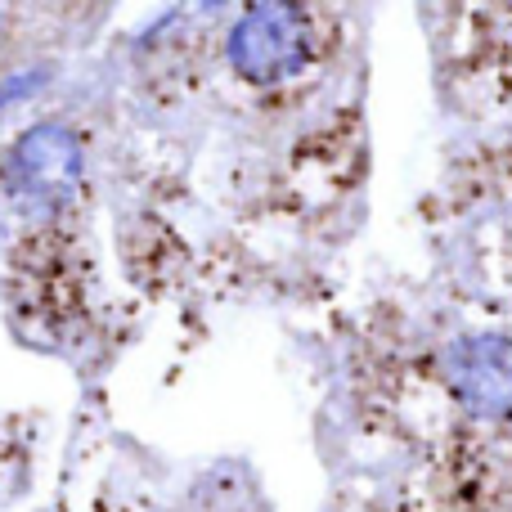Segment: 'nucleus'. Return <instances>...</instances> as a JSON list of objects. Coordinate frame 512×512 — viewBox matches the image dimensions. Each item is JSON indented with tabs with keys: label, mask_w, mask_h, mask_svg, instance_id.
I'll return each mask as SVG.
<instances>
[{
	"label": "nucleus",
	"mask_w": 512,
	"mask_h": 512,
	"mask_svg": "<svg viewBox=\"0 0 512 512\" xmlns=\"http://www.w3.org/2000/svg\"><path fill=\"white\" fill-rule=\"evenodd\" d=\"M310 32L297 5H252L230 32V59L252 81H283L306 63Z\"/></svg>",
	"instance_id": "1"
},
{
	"label": "nucleus",
	"mask_w": 512,
	"mask_h": 512,
	"mask_svg": "<svg viewBox=\"0 0 512 512\" xmlns=\"http://www.w3.org/2000/svg\"><path fill=\"white\" fill-rule=\"evenodd\" d=\"M81 180V144L63 126H36L9 149V185L27 203H68Z\"/></svg>",
	"instance_id": "2"
},
{
	"label": "nucleus",
	"mask_w": 512,
	"mask_h": 512,
	"mask_svg": "<svg viewBox=\"0 0 512 512\" xmlns=\"http://www.w3.org/2000/svg\"><path fill=\"white\" fill-rule=\"evenodd\" d=\"M454 396L477 418H512V337H463L445 355Z\"/></svg>",
	"instance_id": "3"
}]
</instances>
